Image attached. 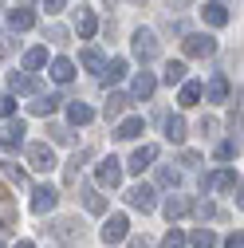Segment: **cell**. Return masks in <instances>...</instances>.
Returning <instances> with one entry per match:
<instances>
[{
    "mask_svg": "<svg viewBox=\"0 0 244 248\" xmlns=\"http://www.w3.org/2000/svg\"><path fill=\"white\" fill-rule=\"evenodd\" d=\"M177 181H181V173L173 166H158V185H177Z\"/></svg>",
    "mask_w": 244,
    "mask_h": 248,
    "instance_id": "obj_31",
    "label": "cell"
},
{
    "mask_svg": "<svg viewBox=\"0 0 244 248\" xmlns=\"http://www.w3.org/2000/svg\"><path fill=\"white\" fill-rule=\"evenodd\" d=\"M201 217H213V213H217V205H213V201H201V205H193Z\"/></svg>",
    "mask_w": 244,
    "mask_h": 248,
    "instance_id": "obj_38",
    "label": "cell"
},
{
    "mask_svg": "<svg viewBox=\"0 0 244 248\" xmlns=\"http://www.w3.org/2000/svg\"><path fill=\"white\" fill-rule=\"evenodd\" d=\"M12 248H36V244H32V240H16Z\"/></svg>",
    "mask_w": 244,
    "mask_h": 248,
    "instance_id": "obj_44",
    "label": "cell"
},
{
    "mask_svg": "<svg viewBox=\"0 0 244 248\" xmlns=\"http://www.w3.org/2000/svg\"><path fill=\"white\" fill-rule=\"evenodd\" d=\"M154 158H158V146H142V150L130 154V166H126V170H130V173H142V170H150Z\"/></svg>",
    "mask_w": 244,
    "mask_h": 248,
    "instance_id": "obj_10",
    "label": "cell"
},
{
    "mask_svg": "<svg viewBox=\"0 0 244 248\" xmlns=\"http://www.w3.org/2000/svg\"><path fill=\"white\" fill-rule=\"evenodd\" d=\"M166 138L169 142H185V118H181V114L166 118Z\"/></svg>",
    "mask_w": 244,
    "mask_h": 248,
    "instance_id": "obj_22",
    "label": "cell"
},
{
    "mask_svg": "<svg viewBox=\"0 0 244 248\" xmlns=\"http://www.w3.org/2000/svg\"><path fill=\"white\" fill-rule=\"evenodd\" d=\"M201 95H209V103H225L229 99V79L225 75H213L209 87H201Z\"/></svg>",
    "mask_w": 244,
    "mask_h": 248,
    "instance_id": "obj_11",
    "label": "cell"
},
{
    "mask_svg": "<svg viewBox=\"0 0 244 248\" xmlns=\"http://www.w3.org/2000/svg\"><path fill=\"white\" fill-rule=\"evenodd\" d=\"M162 248H185V236H181L177 229H169V232L162 236Z\"/></svg>",
    "mask_w": 244,
    "mask_h": 248,
    "instance_id": "obj_32",
    "label": "cell"
},
{
    "mask_svg": "<svg viewBox=\"0 0 244 248\" xmlns=\"http://www.w3.org/2000/svg\"><path fill=\"white\" fill-rule=\"evenodd\" d=\"M95 181L103 185V189H118V185H122V166H118L114 158H103V162L95 166Z\"/></svg>",
    "mask_w": 244,
    "mask_h": 248,
    "instance_id": "obj_1",
    "label": "cell"
},
{
    "mask_svg": "<svg viewBox=\"0 0 244 248\" xmlns=\"http://www.w3.org/2000/svg\"><path fill=\"white\" fill-rule=\"evenodd\" d=\"M47 40H51V44H67V28H59V24L47 28Z\"/></svg>",
    "mask_w": 244,
    "mask_h": 248,
    "instance_id": "obj_34",
    "label": "cell"
},
{
    "mask_svg": "<svg viewBox=\"0 0 244 248\" xmlns=\"http://www.w3.org/2000/svg\"><path fill=\"white\" fill-rule=\"evenodd\" d=\"M173 4H177V8H185V4H189V0H169V8H173Z\"/></svg>",
    "mask_w": 244,
    "mask_h": 248,
    "instance_id": "obj_45",
    "label": "cell"
},
{
    "mask_svg": "<svg viewBox=\"0 0 244 248\" xmlns=\"http://www.w3.org/2000/svg\"><path fill=\"white\" fill-rule=\"evenodd\" d=\"M158 40H154V32H146V28H142V32H134V55L138 59H146V63H150V59H158Z\"/></svg>",
    "mask_w": 244,
    "mask_h": 248,
    "instance_id": "obj_6",
    "label": "cell"
},
{
    "mask_svg": "<svg viewBox=\"0 0 244 248\" xmlns=\"http://www.w3.org/2000/svg\"><path fill=\"white\" fill-rule=\"evenodd\" d=\"M236 185H240V177H236L232 170H221V173H213V177H209V189H221V193H232Z\"/></svg>",
    "mask_w": 244,
    "mask_h": 248,
    "instance_id": "obj_13",
    "label": "cell"
},
{
    "mask_svg": "<svg viewBox=\"0 0 244 248\" xmlns=\"http://www.w3.org/2000/svg\"><path fill=\"white\" fill-rule=\"evenodd\" d=\"M59 103H63L59 95H40L36 103H28V110H32V114H40V118H47V114H55V107H59Z\"/></svg>",
    "mask_w": 244,
    "mask_h": 248,
    "instance_id": "obj_16",
    "label": "cell"
},
{
    "mask_svg": "<svg viewBox=\"0 0 244 248\" xmlns=\"http://www.w3.org/2000/svg\"><path fill=\"white\" fill-rule=\"evenodd\" d=\"M162 213L169 217V221H177V217H185V213H193V201H185V197H169V201L162 205Z\"/></svg>",
    "mask_w": 244,
    "mask_h": 248,
    "instance_id": "obj_17",
    "label": "cell"
},
{
    "mask_svg": "<svg viewBox=\"0 0 244 248\" xmlns=\"http://www.w3.org/2000/svg\"><path fill=\"white\" fill-rule=\"evenodd\" d=\"M138 134H146V122L142 118H126V122H118V130H114V138H122V142H130Z\"/></svg>",
    "mask_w": 244,
    "mask_h": 248,
    "instance_id": "obj_15",
    "label": "cell"
},
{
    "mask_svg": "<svg viewBox=\"0 0 244 248\" xmlns=\"http://www.w3.org/2000/svg\"><path fill=\"white\" fill-rule=\"evenodd\" d=\"M193 248H217V232L213 229H197L193 232Z\"/></svg>",
    "mask_w": 244,
    "mask_h": 248,
    "instance_id": "obj_28",
    "label": "cell"
},
{
    "mask_svg": "<svg viewBox=\"0 0 244 248\" xmlns=\"http://www.w3.org/2000/svg\"><path fill=\"white\" fill-rule=\"evenodd\" d=\"M236 150H240L236 142H221V146H217V158H221V162H229V158H232Z\"/></svg>",
    "mask_w": 244,
    "mask_h": 248,
    "instance_id": "obj_33",
    "label": "cell"
},
{
    "mask_svg": "<svg viewBox=\"0 0 244 248\" xmlns=\"http://www.w3.org/2000/svg\"><path fill=\"white\" fill-rule=\"evenodd\" d=\"M0 55H12V40L8 36H0Z\"/></svg>",
    "mask_w": 244,
    "mask_h": 248,
    "instance_id": "obj_42",
    "label": "cell"
},
{
    "mask_svg": "<svg viewBox=\"0 0 244 248\" xmlns=\"http://www.w3.org/2000/svg\"><path fill=\"white\" fill-rule=\"evenodd\" d=\"M181 166H189V170H193V166H201V154H193V150H185V154H181Z\"/></svg>",
    "mask_w": 244,
    "mask_h": 248,
    "instance_id": "obj_36",
    "label": "cell"
},
{
    "mask_svg": "<svg viewBox=\"0 0 244 248\" xmlns=\"http://www.w3.org/2000/svg\"><path fill=\"white\" fill-rule=\"evenodd\" d=\"M83 205H87V213H107V197L99 189H87L83 193Z\"/></svg>",
    "mask_w": 244,
    "mask_h": 248,
    "instance_id": "obj_25",
    "label": "cell"
},
{
    "mask_svg": "<svg viewBox=\"0 0 244 248\" xmlns=\"http://www.w3.org/2000/svg\"><path fill=\"white\" fill-rule=\"evenodd\" d=\"M126 107H130V99H126V95H110V99H107V118H118Z\"/></svg>",
    "mask_w": 244,
    "mask_h": 248,
    "instance_id": "obj_27",
    "label": "cell"
},
{
    "mask_svg": "<svg viewBox=\"0 0 244 248\" xmlns=\"http://www.w3.org/2000/svg\"><path fill=\"white\" fill-rule=\"evenodd\" d=\"M201 103V83H181V107H197Z\"/></svg>",
    "mask_w": 244,
    "mask_h": 248,
    "instance_id": "obj_26",
    "label": "cell"
},
{
    "mask_svg": "<svg viewBox=\"0 0 244 248\" xmlns=\"http://www.w3.org/2000/svg\"><path fill=\"white\" fill-rule=\"evenodd\" d=\"M201 16H205L209 28H225V24H229V8H225V4H205Z\"/></svg>",
    "mask_w": 244,
    "mask_h": 248,
    "instance_id": "obj_14",
    "label": "cell"
},
{
    "mask_svg": "<svg viewBox=\"0 0 244 248\" xmlns=\"http://www.w3.org/2000/svg\"><path fill=\"white\" fill-rule=\"evenodd\" d=\"M166 83H169V87H173V83H185V63H177V59L166 63Z\"/></svg>",
    "mask_w": 244,
    "mask_h": 248,
    "instance_id": "obj_30",
    "label": "cell"
},
{
    "mask_svg": "<svg viewBox=\"0 0 244 248\" xmlns=\"http://www.w3.org/2000/svg\"><path fill=\"white\" fill-rule=\"evenodd\" d=\"M44 8H47V12H63L67 0H44Z\"/></svg>",
    "mask_w": 244,
    "mask_h": 248,
    "instance_id": "obj_39",
    "label": "cell"
},
{
    "mask_svg": "<svg viewBox=\"0 0 244 248\" xmlns=\"http://www.w3.org/2000/svg\"><path fill=\"white\" fill-rule=\"evenodd\" d=\"M130 248H150V244H146L142 236H134V240H130Z\"/></svg>",
    "mask_w": 244,
    "mask_h": 248,
    "instance_id": "obj_43",
    "label": "cell"
},
{
    "mask_svg": "<svg viewBox=\"0 0 244 248\" xmlns=\"http://www.w3.org/2000/svg\"><path fill=\"white\" fill-rule=\"evenodd\" d=\"M154 91H158V79L150 75V71H142V75L134 79V87H130V95H134V99H150Z\"/></svg>",
    "mask_w": 244,
    "mask_h": 248,
    "instance_id": "obj_12",
    "label": "cell"
},
{
    "mask_svg": "<svg viewBox=\"0 0 244 248\" xmlns=\"http://www.w3.org/2000/svg\"><path fill=\"white\" fill-rule=\"evenodd\" d=\"M225 248H244V240H240V232H232V236L225 240Z\"/></svg>",
    "mask_w": 244,
    "mask_h": 248,
    "instance_id": "obj_41",
    "label": "cell"
},
{
    "mask_svg": "<svg viewBox=\"0 0 244 248\" xmlns=\"http://www.w3.org/2000/svg\"><path fill=\"white\" fill-rule=\"evenodd\" d=\"M126 201H130V209H138V213H154V209H158L150 185H134V189H126Z\"/></svg>",
    "mask_w": 244,
    "mask_h": 248,
    "instance_id": "obj_5",
    "label": "cell"
},
{
    "mask_svg": "<svg viewBox=\"0 0 244 248\" xmlns=\"http://www.w3.org/2000/svg\"><path fill=\"white\" fill-rule=\"evenodd\" d=\"M67 118L75 122V126H83V122H91V118H95V110H91L87 103H71V107H67Z\"/></svg>",
    "mask_w": 244,
    "mask_h": 248,
    "instance_id": "obj_24",
    "label": "cell"
},
{
    "mask_svg": "<svg viewBox=\"0 0 244 248\" xmlns=\"http://www.w3.org/2000/svg\"><path fill=\"white\" fill-rule=\"evenodd\" d=\"M181 47H185V55H193V59H209L213 51H217V40L213 36H185Z\"/></svg>",
    "mask_w": 244,
    "mask_h": 248,
    "instance_id": "obj_4",
    "label": "cell"
},
{
    "mask_svg": "<svg viewBox=\"0 0 244 248\" xmlns=\"http://www.w3.org/2000/svg\"><path fill=\"white\" fill-rule=\"evenodd\" d=\"M83 67H87V71H103V51H99V47H87V51H83Z\"/></svg>",
    "mask_w": 244,
    "mask_h": 248,
    "instance_id": "obj_29",
    "label": "cell"
},
{
    "mask_svg": "<svg viewBox=\"0 0 244 248\" xmlns=\"http://www.w3.org/2000/svg\"><path fill=\"white\" fill-rule=\"evenodd\" d=\"M51 79L55 83H71L75 79V63H71V59H55V63H51Z\"/></svg>",
    "mask_w": 244,
    "mask_h": 248,
    "instance_id": "obj_21",
    "label": "cell"
},
{
    "mask_svg": "<svg viewBox=\"0 0 244 248\" xmlns=\"http://www.w3.org/2000/svg\"><path fill=\"white\" fill-rule=\"evenodd\" d=\"M51 138H55V142H71V134H67L63 126H51Z\"/></svg>",
    "mask_w": 244,
    "mask_h": 248,
    "instance_id": "obj_40",
    "label": "cell"
},
{
    "mask_svg": "<svg viewBox=\"0 0 244 248\" xmlns=\"http://www.w3.org/2000/svg\"><path fill=\"white\" fill-rule=\"evenodd\" d=\"M126 232H130V221H126L122 213H114V217H107V225H103L99 236H103V244H122Z\"/></svg>",
    "mask_w": 244,
    "mask_h": 248,
    "instance_id": "obj_2",
    "label": "cell"
},
{
    "mask_svg": "<svg viewBox=\"0 0 244 248\" xmlns=\"http://www.w3.org/2000/svg\"><path fill=\"white\" fill-rule=\"evenodd\" d=\"M55 201H59V193L51 189V185H36L32 189V213H51Z\"/></svg>",
    "mask_w": 244,
    "mask_h": 248,
    "instance_id": "obj_7",
    "label": "cell"
},
{
    "mask_svg": "<svg viewBox=\"0 0 244 248\" xmlns=\"http://www.w3.org/2000/svg\"><path fill=\"white\" fill-rule=\"evenodd\" d=\"M47 63V47H28L24 51V67L28 71H36V67H44Z\"/></svg>",
    "mask_w": 244,
    "mask_h": 248,
    "instance_id": "obj_23",
    "label": "cell"
},
{
    "mask_svg": "<svg viewBox=\"0 0 244 248\" xmlns=\"http://www.w3.org/2000/svg\"><path fill=\"white\" fill-rule=\"evenodd\" d=\"M8 91H16V95H36V91H40V79H36V75H24V71H12V75H8Z\"/></svg>",
    "mask_w": 244,
    "mask_h": 248,
    "instance_id": "obj_9",
    "label": "cell"
},
{
    "mask_svg": "<svg viewBox=\"0 0 244 248\" xmlns=\"http://www.w3.org/2000/svg\"><path fill=\"white\" fill-rule=\"evenodd\" d=\"M4 177H8V181H16V185H24V181H28V173H24V170H16V166H4Z\"/></svg>",
    "mask_w": 244,
    "mask_h": 248,
    "instance_id": "obj_35",
    "label": "cell"
},
{
    "mask_svg": "<svg viewBox=\"0 0 244 248\" xmlns=\"http://www.w3.org/2000/svg\"><path fill=\"white\" fill-rule=\"evenodd\" d=\"M95 28H99V20H95V12H87V8H83V12L75 16V32H79L83 40H91V36H95Z\"/></svg>",
    "mask_w": 244,
    "mask_h": 248,
    "instance_id": "obj_18",
    "label": "cell"
},
{
    "mask_svg": "<svg viewBox=\"0 0 244 248\" xmlns=\"http://www.w3.org/2000/svg\"><path fill=\"white\" fill-rule=\"evenodd\" d=\"M134 4H142V0H134Z\"/></svg>",
    "mask_w": 244,
    "mask_h": 248,
    "instance_id": "obj_46",
    "label": "cell"
},
{
    "mask_svg": "<svg viewBox=\"0 0 244 248\" xmlns=\"http://www.w3.org/2000/svg\"><path fill=\"white\" fill-rule=\"evenodd\" d=\"M16 110V99L12 95H0V114H12Z\"/></svg>",
    "mask_w": 244,
    "mask_h": 248,
    "instance_id": "obj_37",
    "label": "cell"
},
{
    "mask_svg": "<svg viewBox=\"0 0 244 248\" xmlns=\"http://www.w3.org/2000/svg\"><path fill=\"white\" fill-rule=\"evenodd\" d=\"M8 24L16 28V32H28V28L36 24V16H32V8H12L8 12Z\"/></svg>",
    "mask_w": 244,
    "mask_h": 248,
    "instance_id": "obj_20",
    "label": "cell"
},
{
    "mask_svg": "<svg viewBox=\"0 0 244 248\" xmlns=\"http://www.w3.org/2000/svg\"><path fill=\"white\" fill-rule=\"evenodd\" d=\"M28 162H32L36 173H51L55 170V154H51V146L36 142V146H28Z\"/></svg>",
    "mask_w": 244,
    "mask_h": 248,
    "instance_id": "obj_3",
    "label": "cell"
},
{
    "mask_svg": "<svg viewBox=\"0 0 244 248\" xmlns=\"http://www.w3.org/2000/svg\"><path fill=\"white\" fill-rule=\"evenodd\" d=\"M126 71H130V67H126V59H110V63H103L99 75H103V83H118Z\"/></svg>",
    "mask_w": 244,
    "mask_h": 248,
    "instance_id": "obj_19",
    "label": "cell"
},
{
    "mask_svg": "<svg viewBox=\"0 0 244 248\" xmlns=\"http://www.w3.org/2000/svg\"><path fill=\"white\" fill-rule=\"evenodd\" d=\"M24 134H28V126H24L20 118H16V122H4V126H0V146H8V150H20Z\"/></svg>",
    "mask_w": 244,
    "mask_h": 248,
    "instance_id": "obj_8",
    "label": "cell"
}]
</instances>
